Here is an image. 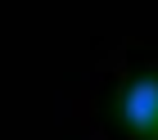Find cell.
<instances>
[{
  "mask_svg": "<svg viewBox=\"0 0 158 140\" xmlns=\"http://www.w3.org/2000/svg\"><path fill=\"white\" fill-rule=\"evenodd\" d=\"M113 117L131 140H158V68H145L118 91Z\"/></svg>",
  "mask_w": 158,
  "mask_h": 140,
  "instance_id": "6da1fadb",
  "label": "cell"
}]
</instances>
